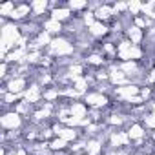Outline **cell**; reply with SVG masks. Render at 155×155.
Segmentation results:
<instances>
[{"mask_svg": "<svg viewBox=\"0 0 155 155\" xmlns=\"http://www.w3.org/2000/svg\"><path fill=\"white\" fill-rule=\"evenodd\" d=\"M20 38H22V33H20L18 24L0 18V48H2V58L18 46Z\"/></svg>", "mask_w": 155, "mask_h": 155, "instance_id": "6da1fadb", "label": "cell"}, {"mask_svg": "<svg viewBox=\"0 0 155 155\" xmlns=\"http://www.w3.org/2000/svg\"><path fill=\"white\" fill-rule=\"evenodd\" d=\"M26 119L20 117L17 111H4L0 115V128L2 131H22L26 128Z\"/></svg>", "mask_w": 155, "mask_h": 155, "instance_id": "7a4b0ae2", "label": "cell"}, {"mask_svg": "<svg viewBox=\"0 0 155 155\" xmlns=\"http://www.w3.org/2000/svg\"><path fill=\"white\" fill-rule=\"evenodd\" d=\"M31 79H28V77H13V79H9L8 82H2V93L8 91V93H15V95H20L24 97L26 90L31 86Z\"/></svg>", "mask_w": 155, "mask_h": 155, "instance_id": "3957f363", "label": "cell"}, {"mask_svg": "<svg viewBox=\"0 0 155 155\" xmlns=\"http://www.w3.org/2000/svg\"><path fill=\"white\" fill-rule=\"evenodd\" d=\"M82 101L86 102V106H88L90 110H106V108L111 104V97H110V95H104V93L95 91V90L88 91Z\"/></svg>", "mask_w": 155, "mask_h": 155, "instance_id": "277c9868", "label": "cell"}, {"mask_svg": "<svg viewBox=\"0 0 155 155\" xmlns=\"http://www.w3.org/2000/svg\"><path fill=\"white\" fill-rule=\"evenodd\" d=\"M126 131H128V137H130L131 144H133V142H140V140L150 139V131L144 128V124H142L140 120L130 122V124L126 126Z\"/></svg>", "mask_w": 155, "mask_h": 155, "instance_id": "5b68a950", "label": "cell"}, {"mask_svg": "<svg viewBox=\"0 0 155 155\" xmlns=\"http://www.w3.org/2000/svg\"><path fill=\"white\" fill-rule=\"evenodd\" d=\"M95 18H97L99 22H104V24L110 26V24L115 20L113 4H110V2H102V4L97 8V11H95Z\"/></svg>", "mask_w": 155, "mask_h": 155, "instance_id": "8992f818", "label": "cell"}, {"mask_svg": "<svg viewBox=\"0 0 155 155\" xmlns=\"http://www.w3.org/2000/svg\"><path fill=\"white\" fill-rule=\"evenodd\" d=\"M124 37L133 44V46H142L144 44V38H146V31L135 28V26H128L126 31H124Z\"/></svg>", "mask_w": 155, "mask_h": 155, "instance_id": "52a82bcc", "label": "cell"}, {"mask_svg": "<svg viewBox=\"0 0 155 155\" xmlns=\"http://www.w3.org/2000/svg\"><path fill=\"white\" fill-rule=\"evenodd\" d=\"M42 29H44L46 33H49L53 38L64 35V24H60V22H57V20H53V18H46V20L42 22Z\"/></svg>", "mask_w": 155, "mask_h": 155, "instance_id": "ba28073f", "label": "cell"}, {"mask_svg": "<svg viewBox=\"0 0 155 155\" xmlns=\"http://www.w3.org/2000/svg\"><path fill=\"white\" fill-rule=\"evenodd\" d=\"M17 8V2H13V0H8V2H2L0 4V18L4 20H11V15Z\"/></svg>", "mask_w": 155, "mask_h": 155, "instance_id": "9c48e42d", "label": "cell"}, {"mask_svg": "<svg viewBox=\"0 0 155 155\" xmlns=\"http://www.w3.org/2000/svg\"><path fill=\"white\" fill-rule=\"evenodd\" d=\"M69 148V142H66L64 139H60V137H55V139H51L49 140V150L53 151V153H58V151H66Z\"/></svg>", "mask_w": 155, "mask_h": 155, "instance_id": "30bf717a", "label": "cell"}, {"mask_svg": "<svg viewBox=\"0 0 155 155\" xmlns=\"http://www.w3.org/2000/svg\"><path fill=\"white\" fill-rule=\"evenodd\" d=\"M140 13H142V2H137V0L128 2V15L130 17H139Z\"/></svg>", "mask_w": 155, "mask_h": 155, "instance_id": "8fae6325", "label": "cell"}, {"mask_svg": "<svg viewBox=\"0 0 155 155\" xmlns=\"http://www.w3.org/2000/svg\"><path fill=\"white\" fill-rule=\"evenodd\" d=\"M140 122L144 124V128H146L150 133H151V131H155V113H148Z\"/></svg>", "mask_w": 155, "mask_h": 155, "instance_id": "7c38bea8", "label": "cell"}]
</instances>
